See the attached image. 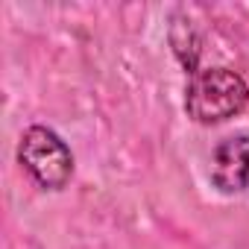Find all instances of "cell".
Returning a JSON list of instances; mask_svg holds the SVG:
<instances>
[{
    "label": "cell",
    "instance_id": "1",
    "mask_svg": "<svg viewBox=\"0 0 249 249\" xmlns=\"http://www.w3.org/2000/svg\"><path fill=\"white\" fill-rule=\"evenodd\" d=\"M249 103V88L240 73L229 68H196L188 73L185 111L196 123H223L237 117Z\"/></svg>",
    "mask_w": 249,
    "mask_h": 249
},
{
    "label": "cell",
    "instance_id": "2",
    "mask_svg": "<svg viewBox=\"0 0 249 249\" xmlns=\"http://www.w3.org/2000/svg\"><path fill=\"white\" fill-rule=\"evenodd\" d=\"M18 161L44 191H62L73 176L71 147L47 126H30L21 135Z\"/></svg>",
    "mask_w": 249,
    "mask_h": 249
},
{
    "label": "cell",
    "instance_id": "3",
    "mask_svg": "<svg viewBox=\"0 0 249 249\" xmlns=\"http://www.w3.org/2000/svg\"><path fill=\"white\" fill-rule=\"evenodd\" d=\"M211 182L223 194L249 191V132L223 138L211 153Z\"/></svg>",
    "mask_w": 249,
    "mask_h": 249
}]
</instances>
